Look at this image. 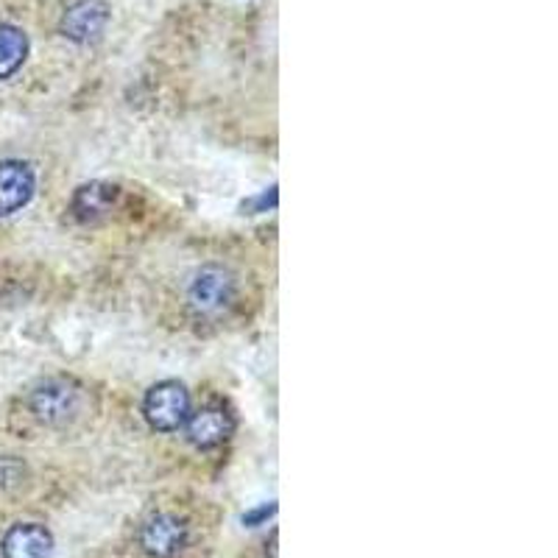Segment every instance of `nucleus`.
Returning <instances> with one entry per match:
<instances>
[{
	"label": "nucleus",
	"mask_w": 558,
	"mask_h": 558,
	"mask_svg": "<svg viewBox=\"0 0 558 558\" xmlns=\"http://www.w3.org/2000/svg\"><path fill=\"white\" fill-rule=\"evenodd\" d=\"M118 198H121V191L114 184L107 182H89L82 184L70 202V213L73 218L82 223H96L101 218L112 216V209L118 207Z\"/></svg>",
	"instance_id": "9"
},
{
	"label": "nucleus",
	"mask_w": 558,
	"mask_h": 558,
	"mask_svg": "<svg viewBox=\"0 0 558 558\" xmlns=\"http://www.w3.org/2000/svg\"><path fill=\"white\" fill-rule=\"evenodd\" d=\"M274 511H277V506H263V508H257V511H252V514H246L243 517V522H246V525H260L263 520H266V517H271Z\"/></svg>",
	"instance_id": "11"
},
{
	"label": "nucleus",
	"mask_w": 558,
	"mask_h": 558,
	"mask_svg": "<svg viewBox=\"0 0 558 558\" xmlns=\"http://www.w3.org/2000/svg\"><path fill=\"white\" fill-rule=\"evenodd\" d=\"M28 59V34L12 23H0V82H7Z\"/></svg>",
	"instance_id": "10"
},
{
	"label": "nucleus",
	"mask_w": 558,
	"mask_h": 558,
	"mask_svg": "<svg viewBox=\"0 0 558 558\" xmlns=\"http://www.w3.org/2000/svg\"><path fill=\"white\" fill-rule=\"evenodd\" d=\"M191 411V393L179 380L157 383L148 388L146 400H143V416L157 433L182 430Z\"/></svg>",
	"instance_id": "1"
},
{
	"label": "nucleus",
	"mask_w": 558,
	"mask_h": 558,
	"mask_svg": "<svg viewBox=\"0 0 558 558\" xmlns=\"http://www.w3.org/2000/svg\"><path fill=\"white\" fill-rule=\"evenodd\" d=\"M34 418L45 427H62L78 413V388L68 380H45L28 397Z\"/></svg>",
	"instance_id": "3"
},
{
	"label": "nucleus",
	"mask_w": 558,
	"mask_h": 558,
	"mask_svg": "<svg viewBox=\"0 0 558 558\" xmlns=\"http://www.w3.org/2000/svg\"><path fill=\"white\" fill-rule=\"evenodd\" d=\"M187 545V527L171 514H157L140 527V547L151 558H177Z\"/></svg>",
	"instance_id": "7"
},
{
	"label": "nucleus",
	"mask_w": 558,
	"mask_h": 558,
	"mask_svg": "<svg viewBox=\"0 0 558 558\" xmlns=\"http://www.w3.org/2000/svg\"><path fill=\"white\" fill-rule=\"evenodd\" d=\"M235 299V277L223 266H202L193 274L191 286H187V302L202 316H216L227 311Z\"/></svg>",
	"instance_id": "2"
},
{
	"label": "nucleus",
	"mask_w": 558,
	"mask_h": 558,
	"mask_svg": "<svg viewBox=\"0 0 558 558\" xmlns=\"http://www.w3.org/2000/svg\"><path fill=\"white\" fill-rule=\"evenodd\" d=\"M3 558H51L53 536L45 525L37 522H20L12 525L0 542Z\"/></svg>",
	"instance_id": "8"
},
{
	"label": "nucleus",
	"mask_w": 558,
	"mask_h": 558,
	"mask_svg": "<svg viewBox=\"0 0 558 558\" xmlns=\"http://www.w3.org/2000/svg\"><path fill=\"white\" fill-rule=\"evenodd\" d=\"M109 17L112 12H109L107 0H70L59 20V32L70 43L93 45L107 32Z\"/></svg>",
	"instance_id": "4"
},
{
	"label": "nucleus",
	"mask_w": 558,
	"mask_h": 558,
	"mask_svg": "<svg viewBox=\"0 0 558 558\" xmlns=\"http://www.w3.org/2000/svg\"><path fill=\"white\" fill-rule=\"evenodd\" d=\"M37 191L34 168L23 159H3L0 162V218L14 216L26 207Z\"/></svg>",
	"instance_id": "5"
},
{
	"label": "nucleus",
	"mask_w": 558,
	"mask_h": 558,
	"mask_svg": "<svg viewBox=\"0 0 558 558\" xmlns=\"http://www.w3.org/2000/svg\"><path fill=\"white\" fill-rule=\"evenodd\" d=\"M235 422L223 411L221 405H204L198 411H191L187 422H184V433L196 450H216L232 436Z\"/></svg>",
	"instance_id": "6"
}]
</instances>
